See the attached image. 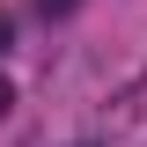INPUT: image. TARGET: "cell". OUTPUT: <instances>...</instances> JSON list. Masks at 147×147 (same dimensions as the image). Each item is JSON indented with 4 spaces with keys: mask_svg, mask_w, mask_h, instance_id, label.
<instances>
[{
    "mask_svg": "<svg viewBox=\"0 0 147 147\" xmlns=\"http://www.w3.org/2000/svg\"><path fill=\"white\" fill-rule=\"evenodd\" d=\"M7 103H15V88H7V81H0V118H7Z\"/></svg>",
    "mask_w": 147,
    "mask_h": 147,
    "instance_id": "6da1fadb",
    "label": "cell"
},
{
    "mask_svg": "<svg viewBox=\"0 0 147 147\" xmlns=\"http://www.w3.org/2000/svg\"><path fill=\"white\" fill-rule=\"evenodd\" d=\"M7 37H15V30H7V7H0V52H7Z\"/></svg>",
    "mask_w": 147,
    "mask_h": 147,
    "instance_id": "7a4b0ae2",
    "label": "cell"
}]
</instances>
